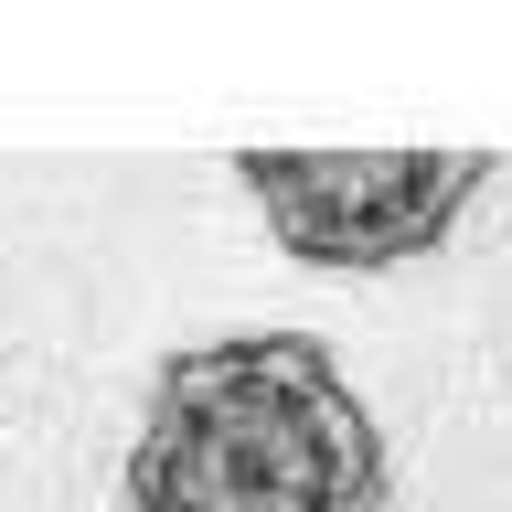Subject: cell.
Returning <instances> with one entry per match:
<instances>
[{
	"mask_svg": "<svg viewBox=\"0 0 512 512\" xmlns=\"http://www.w3.org/2000/svg\"><path fill=\"white\" fill-rule=\"evenodd\" d=\"M128 512H384L395 459L310 331H224L171 352L139 395V438L118 470Z\"/></svg>",
	"mask_w": 512,
	"mask_h": 512,
	"instance_id": "obj_1",
	"label": "cell"
},
{
	"mask_svg": "<svg viewBox=\"0 0 512 512\" xmlns=\"http://www.w3.org/2000/svg\"><path fill=\"white\" fill-rule=\"evenodd\" d=\"M235 182L299 267L384 278V267L438 256L470 224V203L502 182V160L491 150H246Z\"/></svg>",
	"mask_w": 512,
	"mask_h": 512,
	"instance_id": "obj_2",
	"label": "cell"
}]
</instances>
